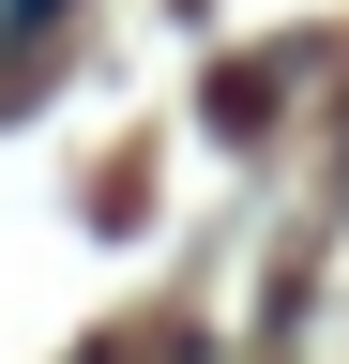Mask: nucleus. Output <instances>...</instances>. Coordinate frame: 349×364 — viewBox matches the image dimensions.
I'll return each instance as SVG.
<instances>
[{"label": "nucleus", "mask_w": 349, "mask_h": 364, "mask_svg": "<svg viewBox=\"0 0 349 364\" xmlns=\"http://www.w3.org/2000/svg\"><path fill=\"white\" fill-rule=\"evenodd\" d=\"M16 16H46V0H16Z\"/></svg>", "instance_id": "1"}, {"label": "nucleus", "mask_w": 349, "mask_h": 364, "mask_svg": "<svg viewBox=\"0 0 349 364\" xmlns=\"http://www.w3.org/2000/svg\"><path fill=\"white\" fill-rule=\"evenodd\" d=\"M334 182H349V152H334Z\"/></svg>", "instance_id": "2"}]
</instances>
